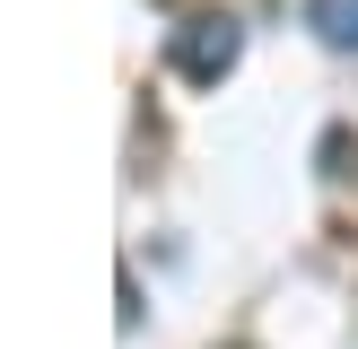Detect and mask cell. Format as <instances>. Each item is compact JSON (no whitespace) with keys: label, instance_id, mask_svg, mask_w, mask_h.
<instances>
[{"label":"cell","instance_id":"obj_1","mask_svg":"<svg viewBox=\"0 0 358 349\" xmlns=\"http://www.w3.org/2000/svg\"><path fill=\"white\" fill-rule=\"evenodd\" d=\"M236 52H245V35H236L227 9H192L184 27H175V70H184L192 87H219L227 70H236Z\"/></svg>","mask_w":358,"mask_h":349},{"label":"cell","instance_id":"obj_2","mask_svg":"<svg viewBox=\"0 0 358 349\" xmlns=\"http://www.w3.org/2000/svg\"><path fill=\"white\" fill-rule=\"evenodd\" d=\"M306 17H315V35H324V44L358 52V0H306Z\"/></svg>","mask_w":358,"mask_h":349}]
</instances>
